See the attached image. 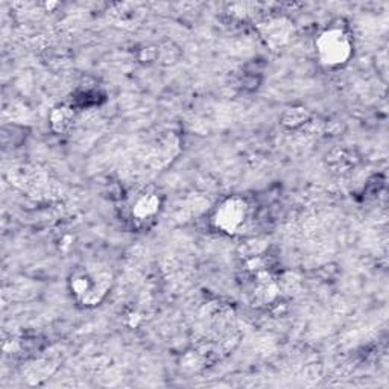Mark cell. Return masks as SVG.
<instances>
[{
	"mask_svg": "<svg viewBox=\"0 0 389 389\" xmlns=\"http://www.w3.org/2000/svg\"><path fill=\"white\" fill-rule=\"evenodd\" d=\"M318 58L327 67L344 66L353 55V41L341 26L325 29L317 38Z\"/></svg>",
	"mask_w": 389,
	"mask_h": 389,
	"instance_id": "7a4b0ae2",
	"label": "cell"
},
{
	"mask_svg": "<svg viewBox=\"0 0 389 389\" xmlns=\"http://www.w3.org/2000/svg\"><path fill=\"white\" fill-rule=\"evenodd\" d=\"M309 122H310V114L308 113L306 108H301V107L286 110L281 118V123L289 130L301 128V126L308 125Z\"/></svg>",
	"mask_w": 389,
	"mask_h": 389,
	"instance_id": "52a82bcc",
	"label": "cell"
},
{
	"mask_svg": "<svg viewBox=\"0 0 389 389\" xmlns=\"http://www.w3.org/2000/svg\"><path fill=\"white\" fill-rule=\"evenodd\" d=\"M49 122L55 133H66L75 122V111L69 105H60L50 111Z\"/></svg>",
	"mask_w": 389,
	"mask_h": 389,
	"instance_id": "8992f818",
	"label": "cell"
},
{
	"mask_svg": "<svg viewBox=\"0 0 389 389\" xmlns=\"http://www.w3.org/2000/svg\"><path fill=\"white\" fill-rule=\"evenodd\" d=\"M159 58V49H155V47H143L142 52H140V60L142 61H154Z\"/></svg>",
	"mask_w": 389,
	"mask_h": 389,
	"instance_id": "ba28073f",
	"label": "cell"
},
{
	"mask_svg": "<svg viewBox=\"0 0 389 389\" xmlns=\"http://www.w3.org/2000/svg\"><path fill=\"white\" fill-rule=\"evenodd\" d=\"M261 29H264V37L272 46H278L288 41L292 30L291 23L285 18H272Z\"/></svg>",
	"mask_w": 389,
	"mask_h": 389,
	"instance_id": "5b68a950",
	"label": "cell"
},
{
	"mask_svg": "<svg viewBox=\"0 0 389 389\" xmlns=\"http://www.w3.org/2000/svg\"><path fill=\"white\" fill-rule=\"evenodd\" d=\"M249 218V205L247 199L240 196L227 198L220 203L213 215V224L224 233H237L245 227Z\"/></svg>",
	"mask_w": 389,
	"mask_h": 389,
	"instance_id": "3957f363",
	"label": "cell"
},
{
	"mask_svg": "<svg viewBox=\"0 0 389 389\" xmlns=\"http://www.w3.org/2000/svg\"><path fill=\"white\" fill-rule=\"evenodd\" d=\"M162 205L160 196L154 192H145L133 204V218L135 220H148L159 213Z\"/></svg>",
	"mask_w": 389,
	"mask_h": 389,
	"instance_id": "277c9868",
	"label": "cell"
},
{
	"mask_svg": "<svg viewBox=\"0 0 389 389\" xmlns=\"http://www.w3.org/2000/svg\"><path fill=\"white\" fill-rule=\"evenodd\" d=\"M111 274L107 271H78L72 276L70 291L84 306H96L111 288Z\"/></svg>",
	"mask_w": 389,
	"mask_h": 389,
	"instance_id": "6da1fadb",
	"label": "cell"
}]
</instances>
